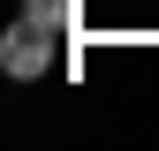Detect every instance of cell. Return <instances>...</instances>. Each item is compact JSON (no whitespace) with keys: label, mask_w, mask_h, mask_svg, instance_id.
Segmentation results:
<instances>
[{"label":"cell","mask_w":159,"mask_h":151,"mask_svg":"<svg viewBox=\"0 0 159 151\" xmlns=\"http://www.w3.org/2000/svg\"><path fill=\"white\" fill-rule=\"evenodd\" d=\"M46 61H53V30H38L30 15H23V23L8 30V45H0V68L30 83V76H46Z\"/></svg>","instance_id":"obj_1"},{"label":"cell","mask_w":159,"mask_h":151,"mask_svg":"<svg viewBox=\"0 0 159 151\" xmlns=\"http://www.w3.org/2000/svg\"><path fill=\"white\" fill-rule=\"evenodd\" d=\"M23 15L38 30H53V38H68L76 23H84V0H23Z\"/></svg>","instance_id":"obj_2"}]
</instances>
